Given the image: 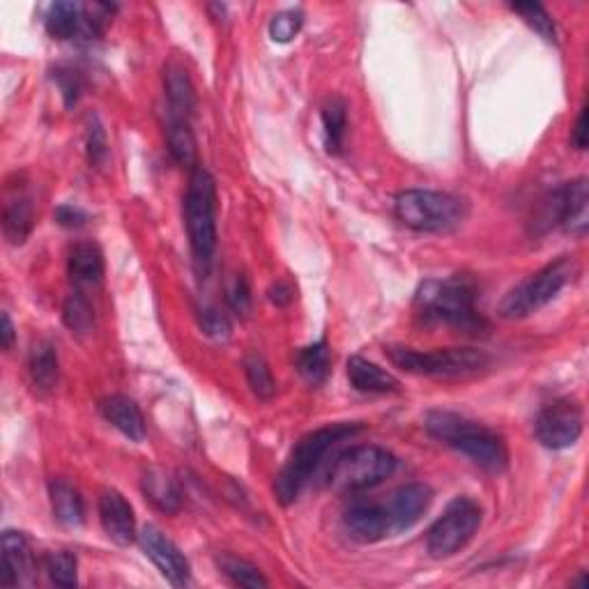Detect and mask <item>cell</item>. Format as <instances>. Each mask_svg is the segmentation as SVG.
Returning a JSON list of instances; mask_svg holds the SVG:
<instances>
[{
  "label": "cell",
  "mask_w": 589,
  "mask_h": 589,
  "mask_svg": "<svg viewBox=\"0 0 589 589\" xmlns=\"http://www.w3.org/2000/svg\"><path fill=\"white\" fill-rule=\"evenodd\" d=\"M270 300L277 304V307H288L290 302L295 300V290L290 288V283L286 281H277L270 288Z\"/></svg>",
  "instance_id": "41"
},
{
  "label": "cell",
  "mask_w": 589,
  "mask_h": 589,
  "mask_svg": "<svg viewBox=\"0 0 589 589\" xmlns=\"http://www.w3.org/2000/svg\"><path fill=\"white\" fill-rule=\"evenodd\" d=\"M49 578L58 587H74L76 585V557L67 550H58L47 557Z\"/></svg>",
  "instance_id": "33"
},
{
  "label": "cell",
  "mask_w": 589,
  "mask_h": 589,
  "mask_svg": "<svg viewBox=\"0 0 589 589\" xmlns=\"http://www.w3.org/2000/svg\"><path fill=\"white\" fill-rule=\"evenodd\" d=\"M99 410H102V417L109 422L113 428L125 435V438L134 442L145 440V419L139 405H136L129 396L113 394L106 396V399L99 403Z\"/></svg>",
  "instance_id": "16"
},
{
  "label": "cell",
  "mask_w": 589,
  "mask_h": 589,
  "mask_svg": "<svg viewBox=\"0 0 589 589\" xmlns=\"http://www.w3.org/2000/svg\"><path fill=\"white\" fill-rule=\"evenodd\" d=\"M244 373H247V382L258 399L270 401L274 394H277V382L272 378L270 364L265 362L263 355H249L247 362H244Z\"/></svg>",
  "instance_id": "29"
},
{
  "label": "cell",
  "mask_w": 589,
  "mask_h": 589,
  "mask_svg": "<svg viewBox=\"0 0 589 589\" xmlns=\"http://www.w3.org/2000/svg\"><path fill=\"white\" fill-rule=\"evenodd\" d=\"M481 525V507L470 497H456L426 534V548L435 560L456 555L468 546Z\"/></svg>",
  "instance_id": "9"
},
{
  "label": "cell",
  "mask_w": 589,
  "mask_h": 589,
  "mask_svg": "<svg viewBox=\"0 0 589 589\" xmlns=\"http://www.w3.org/2000/svg\"><path fill=\"white\" fill-rule=\"evenodd\" d=\"M426 431L431 438L445 442L458 454L470 458L481 470L500 474L509 468L507 442L493 428L447 410H433L426 415Z\"/></svg>",
  "instance_id": "2"
},
{
  "label": "cell",
  "mask_w": 589,
  "mask_h": 589,
  "mask_svg": "<svg viewBox=\"0 0 589 589\" xmlns=\"http://www.w3.org/2000/svg\"><path fill=\"white\" fill-rule=\"evenodd\" d=\"M578 274V265L573 258H557L555 263H548L534 272L525 281H520L504 295L500 302V316L507 320H520L532 316L539 309L553 302L566 283L573 281Z\"/></svg>",
  "instance_id": "8"
},
{
  "label": "cell",
  "mask_w": 589,
  "mask_h": 589,
  "mask_svg": "<svg viewBox=\"0 0 589 589\" xmlns=\"http://www.w3.org/2000/svg\"><path fill=\"white\" fill-rule=\"evenodd\" d=\"M166 143L171 157L180 166L194 168L196 166V139L191 132V120L168 118L166 127Z\"/></svg>",
  "instance_id": "25"
},
{
  "label": "cell",
  "mask_w": 589,
  "mask_h": 589,
  "mask_svg": "<svg viewBox=\"0 0 589 589\" xmlns=\"http://www.w3.org/2000/svg\"><path fill=\"white\" fill-rule=\"evenodd\" d=\"M396 456L382 447H353L336 456L327 472V486L336 493L353 495L380 486L396 472Z\"/></svg>",
  "instance_id": "7"
},
{
  "label": "cell",
  "mask_w": 589,
  "mask_h": 589,
  "mask_svg": "<svg viewBox=\"0 0 589 589\" xmlns=\"http://www.w3.org/2000/svg\"><path fill=\"white\" fill-rule=\"evenodd\" d=\"M304 24V14L300 10H286L279 12L277 17L270 21V37L274 42L286 44L300 33Z\"/></svg>",
  "instance_id": "35"
},
{
  "label": "cell",
  "mask_w": 589,
  "mask_h": 589,
  "mask_svg": "<svg viewBox=\"0 0 589 589\" xmlns=\"http://www.w3.org/2000/svg\"><path fill=\"white\" fill-rule=\"evenodd\" d=\"M511 10H514L518 17L523 19L525 24L530 26L539 37H543L546 42H555L557 40L555 21L541 3H514V5H511Z\"/></svg>",
  "instance_id": "32"
},
{
  "label": "cell",
  "mask_w": 589,
  "mask_h": 589,
  "mask_svg": "<svg viewBox=\"0 0 589 589\" xmlns=\"http://www.w3.org/2000/svg\"><path fill=\"white\" fill-rule=\"evenodd\" d=\"M185 226L194 260L208 267L217 249V185L205 168H194L185 194Z\"/></svg>",
  "instance_id": "6"
},
{
  "label": "cell",
  "mask_w": 589,
  "mask_h": 589,
  "mask_svg": "<svg viewBox=\"0 0 589 589\" xmlns=\"http://www.w3.org/2000/svg\"><path fill=\"white\" fill-rule=\"evenodd\" d=\"M28 369H30V378H33V385L44 389V392H51V389L58 385V376H60L56 348L47 341L35 343L33 350H30Z\"/></svg>",
  "instance_id": "23"
},
{
  "label": "cell",
  "mask_w": 589,
  "mask_h": 589,
  "mask_svg": "<svg viewBox=\"0 0 589 589\" xmlns=\"http://www.w3.org/2000/svg\"><path fill=\"white\" fill-rule=\"evenodd\" d=\"M362 428V424L343 422L316 428L313 433L304 435V438L297 442L293 454H290L288 463L283 465L277 481H274V493H277L283 507H288V504H293L297 497H300L302 488L307 486L313 472L318 470V465L327 456V451L339 445V442L353 438Z\"/></svg>",
  "instance_id": "3"
},
{
  "label": "cell",
  "mask_w": 589,
  "mask_h": 589,
  "mask_svg": "<svg viewBox=\"0 0 589 589\" xmlns=\"http://www.w3.org/2000/svg\"><path fill=\"white\" fill-rule=\"evenodd\" d=\"M343 527L359 543H376L392 537L385 507L373 502H355L343 516Z\"/></svg>",
  "instance_id": "15"
},
{
  "label": "cell",
  "mask_w": 589,
  "mask_h": 589,
  "mask_svg": "<svg viewBox=\"0 0 589 589\" xmlns=\"http://www.w3.org/2000/svg\"><path fill=\"white\" fill-rule=\"evenodd\" d=\"M30 566V548L21 532L7 530L3 534V571H0V583L12 587L21 578V573Z\"/></svg>",
  "instance_id": "21"
},
{
  "label": "cell",
  "mask_w": 589,
  "mask_h": 589,
  "mask_svg": "<svg viewBox=\"0 0 589 589\" xmlns=\"http://www.w3.org/2000/svg\"><path fill=\"white\" fill-rule=\"evenodd\" d=\"M99 520L106 537L118 546H129L136 539L134 509L118 491H104L99 497Z\"/></svg>",
  "instance_id": "14"
},
{
  "label": "cell",
  "mask_w": 589,
  "mask_h": 589,
  "mask_svg": "<svg viewBox=\"0 0 589 589\" xmlns=\"http://www.w3.org/2000/svg\"><path fill=\"white\" fill-rule=\"evenodd\" d=\"M385 355L392 359L394 366L401 371L412 373V376H428V378H470L477 376L491 364V355L477 348H440V350H422L405 348V346H389Z\"/></svg>",
  "instance_id": "5"
},
{
  "label": "cell",
  "mask_w": 589,
  "mask_h": 589,
  "mask_svg": "<svg viewBox=\"0 0 589 589\" xmlns=\"http://www.w3.org/2000/svg\"><path fill=\"white\" fill-rule=\"evenodd\" d=\"M109 155V143H106V134L104 127L99 125L97 118H90V127H88V159L90 164L99 166Z\"/></svg>",
  "instance_id": "37"
},
{
  "label": "cell",
  "mask_w": 589,
  "mask_h": 589,
  "mask_svg": "<svg viewBox=\"0 0 589 589\" xmlns=\"http://www.w3.org/2000/svg\"><path fill=\"white\" fill-rule=\"evenodd\" d=\"M468 201L447 191L408 189L394 201V214L405 228L417 233H449L468 219Z\"/></svg>",
  "instance_id": "4"
},
{
  "label": "cell",
  "mask_w": 589,
  "mask_h": 589,
  "mask_svg": "<svg viewBox=\"0 0 589 589\" xmlns=\"http://www.w3.org/2000/svg\"><path fill=\"white\" fill-rule=\"evenodd\" d=\"M56 221L65 228H81L88 221V217L86 212L74 208V205H60V208L56 210Z\"/></svg>",
  "instance_id": "39"
},
{
  "label": "cell",
  "mask_w": 589,
  "mask_h": 589,
  "mask_svg": "<svg viewBox=\"0 0 589 589\" xmlns=\"http://www.w3.org/2000/svg\"><path fill=\"white\" fill-rule=\"evenodd\" d=\"M63 320L72 334H88L95 325V311L81 293H72L63 304Z\"/></svg>",
  "instance_id": "31"
},
{
  "label": "cell",
  "mask_w": 589,
  "mask_h": 589,
  "mask_svg": "<svg viewBox=\"0 0 589 589\" xmlns=\"http://www.w3.org/2000/svg\"><path fill=\"white\" fill-rule=\"evenodd\" d=\"M332 369V353L327 341H318L313 346L304 348L300 355H297V371L300 376L309 382V385H323L330 376Z\"/></svg>",
  "instance_id": "26"
},
{
  "label": "cell",
  "mask_w": 589,
  "mask_h": 589,
  "mask_svg": "<svg viewBox=\"0 0 589 589\" xmlns=\"http://www.w3.org/2000/svg\"><path fill=\"white\" fill-rule=\"evenodd\" d=\"M56 81H58L60 93H63L65 106H67V109H72V106H74L76 102H79L81 90H83L79 72L70 70V67H58V70H56Z\"/></svg>",
  "instance_id": "36"
},
{
  "label": "cell",
  "mask_w": 589,
  "mask_h": 589,
  "mask_svg": "<svg viewBox=\"0 0 589 589\" xmlns=\"http://www.w3.org/2000/svg\"><path fill=\"white\" fill-rule=\"evenodd\" d=\"M70 277L79 286H95L104 277V256L95 242H79L67 258Z\"/></svg>",
  "instance_id": "20"
},
{
  "label": "cell",
  "mask_w": 589,
  "mask_h": 589,
  "mask_svg": "<svg viewBox=\"0 0 589 589\" xmlns=\"http://www.w3.org/2000/svg\"><path fill=\"white\" fill-rule=\"evenodd\" d=\"M143 495L164 514H175L182 502L175 481L159 468H150L143 474Z\"/></svg>",
  "instance_id": "22"
},
{
  "label": "cell",
  "mask_w": 589,
  "mask_h": 589,
  "mask_svg": "<svg viewBox=\"0 0 589 589\" xmlns=\"http://www.w3.org/2000/svg\"><path fill=\"white\" fill-rule=\"evenodd\" d=\"M141 546L145 550V555L150 557L152 564L162 571V576L168 580V583L175 587H182L189 583L191 578V566L185 553L175 546V543L166 537V534L159 530L155 525H145L141 534Z\"/></svg>",
  "instance_id": "11"
},
{
  "label": "cell",
  "mask_w": 589,
  "mask_h": 589,
  "mask_svg": "<svg viewBox=\"0 0 589 589\" xmlns=\"http://www.w3.org/2000/svg\"><path fill=\"white\" fill-rule=\"evenodd\" d=\"M477 288L472 279L456 277L424 281L415 295V313L424 325H445L463 334L488 330L486 318L477 311Z\"/></svg>",
  "instance_id": "1"
},
{
  "label": "cell",
  "mask_w": 589,
  "mask_h": 589,
  "mask_svg": "<svg viewBox=\"0 0 589 589\" xmlns=\"http://www.w3.org/2000/svg\"><path fill=\"white\" fill-rule=\"evenodd\" d=\"M14 343V325L7 313H3V318H0V346L3 350H10Z\"/></svg>",
  "instance_id": "42"
},
{
  "label": "cell",
  "mask_w": 589,
  "mask_h": 589,
  "mask_svg": "<svg viewBox=\"0 0 589 589\" xmlns=\"http://www.w3.org/2000/svg\"><path fill=\"white\" fill-rule=\"evenodd\" d=\"M433 502V491L426 484H408L401 486L387 502V520L389 532L399 534L415 527Z\"/></svg>",
  "instance_id": "12"
},
{
  "label": "cell",
  "mask_w": 589,
  "mask_h": 589,
  "mask_svg": "<svg viewBox=\"0 0 589 589\" xmlns=\"http://www.w3.org/2000/svg\"><path fill=\"white\" fill-rule=\"evenodd\" d=\"M49 500L53 518L65 527H81L86 520V507H83V497L72 484L65 479H53L49 484Z\"/></svg>",
  "instance_id": "18"
},
{
  "label": "cell",
  "mask_w": 589,
  "mask_h": 589,
  "mask_svg": "<svg viewBox=\"0 0 589 589\" xmlns=\"http://www.w3.org/2000/svg\"><path fill=\"white\" fill-rule=\"evenodd\" d=\"M555 198V212L557 224L564 226V231L573 235H585L589 226V194H587V180L578 178L573 182H566L553 194Z\"/></svg>",
  "instance_id": "13"
},
{
  "label": "cell",
  "mask_w": 589,
  "mask_h": 589,
  "mask_svg": "<svg viewBox=\"0 0 589 589\" xmlns=\"http://www.w3.org/2000/svg\"><path fill=\"white\" fill-rule=\"evenodd\" d=\"M571 143L576 150H585L587 148V106L580 109V116L576 120V127L571 132Z\"/></svg>",
  "instance_id": "40"
},
{
  "label": "cell",
  "mask_w": 589,
  "mask_h": 589,
  "mask_svg": "<svg viewBox=\"0 0 589 589\" xmlns=\"http://www.w3.org/2000/svg\"><path fill=\"white\" fill-rule=\"evenodd\" d=\"M323 132H325V145L332 155H339L343 148V139H346V127H348V109L346 102L339 97L327 99L323 106Z\"/></svg>",
  "instance_id": "28"
},
{
  "label": "cell",
  "mask_w": 589,
  "mask_h": 589,
  "mask_svg": "<svg viewBox=\"0 0 589 589\" xmlns=\"http://www.w3.org/2000/svg\"><path fill=\"white\" fill-rule=\"evenodd\" d=\"M33 224H35V210H33V203H30V198L26 196L14 198V201L5 208L3 231H5L7 242L14 244V247L28 240L30 231H33Z\"/></svg>",
  "instance_id": "24"
},
{
  "label": "cell",
  "mask_w": 589,
  "mask_h": 589,
  "mask_svg": "<svg viewBox=\"0 0 589 589\" xmlns=\"http://www.w3.org/2000/svg\"><path fill=\"white\" fill-rule=\"evenodd\" d=\"M166 97H168V118L191 120L196 109L194 86L185 67L168 65L166 67Z\"/></svg>",
  "instance_id": "19"
},
{
  "label": "cell",
  "mask_w": 589,
  "mask_h": 589,
  "mask_svg": "<svg viewBox=\"0 0 589 589\" xmlns=\"http://www.w3.org/2000/svg\"><path fill=\"white\" fill-rule=\"evenodd\" d=\"M219 566H221V571H224L226 576L240 587L260 589V587L270 585V583H267V578L263 576V573H260L258 566H254L247 560H240V557H233V555L219 557Z\"/></svg>",
  "instance_id": "30"
},
{
  "label": "cell",
  "mask_w": 589,
  "mask_h": 589,
  "mask_svg": "<svg viewBox=\"0 0 589 589\" xmlns=\"http://www.w3.org/2000/svg\"><path fill=\"white\" fill-rule=\"evenodd\" d=\"M228 307H231L237 316H247L251 311V288L247 277H237L233 288L228 290Z\"/></svg>",
  "instance_id": "38"
},
{
  "label": "cell",
  "mask_w": 589,
  "mask_h": 589,
  "mask_svg": "<svg viewBox=\"0 0 589 589\" xmlns=\"http://www.w3.org/2000/svg\"><path fill=\"white\" fill-rule=\"evenodd\" d=\"M534 433L543 447L548 449H569L583 435V410L571 399H560L548 403L539 412Z\"/></svg>",
  "instance_id": "10"
},
{
  "label": "cell",
  "mask_w": 589,
  "mask_h": 589,
  "mask_svg": "<svg viewBox=\"0 0 589 589\" xmlns=\"http://www.w3.org/2000/svg\"><path fill=\"white\" fill-rule=\"evenodd\" d=\"M198 323H201V330L208 334L210 339H217V341H226L233 330L231 320H228L226 313L217 307H212V304L198 311Z\"/></svg>",
  "instance_id": "34"
},
{
  "label": "cell",
  "mask_w": 589,
  "mask_h": 589,
  "mask_svg": "<svg viewBox=\"0 0 589 589\" xmlns=\"http://www.w3.org/2000/svg\"><path fill=\"white\" fill-rule=\"evenodd\" d=\"M44 24L53 40H72L83 26V10L74 3H53Z\"/></svg>",
  "instance_id": "27"
},
{
  "label": "cell",
  "mask_w": 589,
  "mask_h": 589,
  "mask_svg": "<svg viewBox=\"0 0 589 589\" xmlns=\"http://www.w3.org/2000/svg\"><path fill=\"white\" fill-rule=\"evenodd\" d=\"M348 380L362 394H394L401 389V382L392 373L357 355L348 359Z\"/></svg>",
  "instance_id": "17"
}]
</instances>
